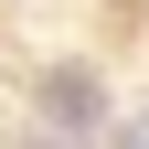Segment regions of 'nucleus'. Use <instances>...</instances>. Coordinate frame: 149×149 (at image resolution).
I'll use <instances>...</instances> for the list:
<instances>
[{"instance_id":"1","label":"nucleus","mask_w":149,"mask_h":149,"mask_svg":"<svg viewBox=\"0 0 149 149\" xmlns=\"http://www.w3.org/2000/svg\"><path fill=\"white\" fill-rule=\"evenodd\" d=\"M43 117L74 128V139H96V128H107V85H96V64H53V74H43Z\"/></svg>"},{"instance_id":"2","label":"nucleus","mask_w":149,"mask_h":149,"mask_svg":"<svg viewBox=\"0 0 149 149\" xmlns=\"http://www.w3.org/2000/svg\"><path fill=\"white\" fill-rule=\"evenodd\" d=\"M128 149H149V117H139V128H128Z\"/></svg>"}]
</instances>
